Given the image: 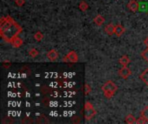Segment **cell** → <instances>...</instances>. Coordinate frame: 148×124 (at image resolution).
Here are the masks:
<instances>
[{
  "mask_svg": "<svg viewBox=\"0 0 148 124\" xmlns=\"http://www.w3.org/2000/svg\"><path fill=\"white\" fill-rule=\"evenodd\" d=\"M22 27L10 16H2L0 20V35L9 43L18 36L22 32Z\"/></svg>",
  "mask_w": 148,
  "mask_h": 124,
  "instance_id": "1",
  "label": "cell"
},
{
  "mask_svg": "<svg viewBox=\"0 0 148 124\" xmlns=\"http://www.w3.org/2000/svg\"><path fill=\"white\" fill-rule=\"evenodd\" d=\"M101 90L104 93V96L107 98H112L114 94L116 93L117 90H118V87L117 85L111 80H108L101 87Z\"/></svg>",
  "mask_w": 148,
  "mask_h": 124,
  "instance_id": "2",
  "label": "cell"
},
{
  "mask_svg": "<svg viewBox=\"0 0 148 124\" xmlns=\"http://www.w3.org/2000/svg\"><path fill=\"white\" fill-rule=\"evenodd\" d=\"M96 115V110H95L93 104L90 102H86L84 105V117L87 121L91 120Z\"/></svg>",
  "mask_w": 148,
  "mask_h": 124,
  "instance_id": "3",
  "label": "cell"
},
{
  "mask_svg": "<svg viewBox=\"0 0 148 124\" xmlns=\"http://www.w3.org/2000/svg\"><path fill=\"white\" fill-rule=\"evenodd\" d=\"M63 62L65 63H76L78 62V55L75 51H70L63 59Z\"/></svg>",
  "mask_w": 148,
  "mask_h": 124,
  "instance_id": "4",
  "label": "cell"
},
{
  "mask_svg": "<svg viewBox=\"0 0 148 124\" xmlns=\"http://www.w3.org/2000/svg\"><path fill=\"white\" fill-rule=\"evenodd\" d=\"M132 74L131 70L127 67V66H122V68H121L119 70V75L120 77H121L124 79H128V77Z\"/></svg>",
  "mask_w": 148,
  "mask_h": 124,
  "instance_id": "5",
  "label": "cell"
},
{
  "mask_svg": "<svg viewBox=\"0 0 148 124\" xmlns=\"http://www.w3.org/2000/svg\"><path fill=\"white\" fill-rule=\"evenodd\" d=\"M47 58L51 61H56L59 58V54L56 49H51L47 54Z\"/></svg>",
  "mask_w": 148,
  "mask_h": 124,
  "instance_id": "6",
  "label": "cell"
},
{
  "mask_svg": "<svg viewBox=\"0 0 148 124\" xmlns=\"http://www.w3.org/2000/svg\"><path fill=\"white\" fill-rule=\"evenodd\" d=\"M127 8L132 11V12H136L139 8H140V4L136 0H130L129 3H127Z\"/></svg>",
  "mask_w": 148,
  "mask_h": 124,
  "instance_id": "7",
  "label": "cell"
},
{
  "mask_svg": "<svg viewBox=\"0 0 148 124\" xmlns=\"http://www.w3.org/2000/svg\"><path fill=\"white\" fill-rule=\"evenodd\" d=\"M126 31V28L121 25V24H118L115 26V32H114V35L116 36H121Z\"/></svg>",
  "mask_w": 148,
  "mask_h": 124,
  "instance_id": "8",
  "label": "cell"
},
{
  "mask_svg": "<svg viewBox=\"0 0 148 124\" xmlns=\"http://www.w3.org/2000/svg\"><path fill=\"white\" fill-rule=\"evenodd\" d=\"M105 32L108 35H113L115 32V26L112 23H109L108 24L106 27H105Z\"/></svg>",
  "mask_w": 148,
  "mask_h": 124,
  "instance_id": "9",
  "label": "cell"
},
{
  "mask_svg": "<svg viewBox=\"0 0 148 124\" xmlns=\"http://www.w3.org/2000/svg\"><path fill=\"white\" fill-rule=\"evenodd\" d=\"M119 63H120L122 66H127L128 64L130 63V59L128 58L127 55H123V56L119 60Z\"/></svg>",
  "mask_w": 148,
  "mask_h": 124,
  "instance_id": "10",
  "label": "cell"
},
{
  "mask_svg": "<svg viewBox=\"0 0 148 124\" xmlns=\"http://www.w3.org/2000/svg\"><path fill=\"white\" fill-rule=\"evenodd\" d=\"M94 22H95V23L97 26H101V25L104 23V22H105V18H104L101 15H97V16L95 17Z\"/></svg>",
  "mask_w": 148,
  "mask_h": 124,
  "instance_id": "11",
  "label": "cell"
},
{
  "mask_svg": "<svg viewBox=\"0 0 148 124\" xmlns=\"http://www.w3.org/2000/svg\"><path fill=\"white\" fill-rule=\"evenodd\" d=\"M140 78L144 82V84L148 87V67L140 74Z\"/></svg>",
  "mask_w": 148,
  "mask_h": 124,
  "instance_id": "12",
  "label": "cell"
},
{
  "mask_svg": "<svg viewBox=\"0 0 148 124\" xmlns=\"http://www.w3.org/2000/svg\"><path fill=\"white\" fill-rule=\"evenodd\" d=\"M14 47H20L23 45V40L21 38H19L18 36L16 37L10 43Z\"/></svg>",
  "mask_w": 148,
  "mask_h": 124,
  "instance_id": "13",
  "label": "cell"
},
{
  "mask_svg": "<svg viewBox=\"0 0 148 124\" xmlns=\"http://www.w3.org/2000/svg\"><path fill=\"white\" fill-rule=\"evenodd\" d=\"M125 121L126 123L128 124H133L136 123V118L134 115L132 114H128L126 117H125Z\"/></svg>",
  "mask_w": 148,
  "mask_h": 124,
  "instance_id": "14",
  "label": "cell"
},
{
  "mask_svg": "<svg viewBox=\"0 0 148 124\" xmlns=\"http://www.w3.org/2000/svg\"><path fill=\"white\" fill-rule=\"evenodd\" d=\"M140 117L145 121V123H148V106H147L140 113Z\"/></svg>",
  "mask_w": 148,
  "mask_h": 124,
  "instance_id": "15",
  "label": "cell"
},
{
  "mask_svg": "<svg viewBox=\"0 0 148 124\" xmlns=\"http://www.w3.org/2000/svg\"><path fill=\"white\" fill-rule=\"evenodd\" d=\"M79 9L82 11H86L88 9V4L87 3L86 1H81V3H79Z\"/></svg>",
  "mask_w": 148,
  "mask_h": 124,
  "instance_id": "16",
  "label": "cell"
},
{
  "mask_svg": "<svg viewBox=\"0 0 148 124\" xmlns=\"http://www.w3.org/2000/svg\"><path fill=\"white\" fill-rule=\"evenodd\" d=\"M34 39H35V40H36L37 41H42V40L43 39V35H42V32H40V31L36 32V33L34 35Z\"/></svg>",
  "mask_w": 148,
  "mask_h": 124,
  "instance_id": "17",
  "label": "cell"
},
{
  "mask_svg": "<svg viewBox=\"0 0 148 124\" xmlns=\"http://www.w3.org/2000/svg\"><path fill=\"white\" fill-rule=\"evenodd\" d=\"M29 56H30V57L35 58V57L38 56L39 52H38L36 48H31V49L29 50Z\"/></svg>",
  "mask_w": 148,
  "mask_h": 124,
  "instance_id": "18",
  "label": "cell"
},
{
  "mask_svg": "<svg viewBox=\"0 0 148 124\" xmlns=\"http://www.w3.org/2000/svg\"><path fill=\"white\" fill-rule=\"evenodd\" d=\"M141 56H142V58L148 63V47L141 53Z\"/></svg>",
  "mask_w": 148,
  "mask_h": 124,
  "instance_id": "19",
  "label": "cell"
},
{
  "mask_svg": "<svg viewBox=\"0 0 148 124\" xmlns=\"http://www.w3.org/2000/svg\"><path fill=\"white\" fill-rule=\"evenodd\" d=\"M92 91V88L91 86L88 85V84H85V94L86 95H88Z\"/></svg>",
  "mask_w": 148,
  "mask_h": 124,
  "instance_id": "20",
  "label": "cell"
},
{
  "mask_svg": "<svg viewBox=\"0 0 148 124\" xmlns=\"http://www.w3.org/2000/svg\"><path fill=\"white\" fill-rule=\"evenodd\" d=\"M15 3L18 7H22L25 3V0H15Z\"/></svg>",
  "mask_w": 148,
  "mask_h": 124,
  "instance_id": "21",
  "label": "cell"
},
{
  "mask_svg": "<svg viewBox=\"0 0 148 124\" xmlns=\"http://www.w3.org/2000/svg\"><path fill=\"white\" fill-rule=\"evenodd\" d=\"M3 67L4 68H9L10 67V62H9V61H4V62H3Z\"/></svg>",
  "mask_w": 148,
  "mask_h": 124,
  "instance_id": "22",
  "label": "cell"
},
{
  "mask_svg": "<svg viewBox=\"0 0 148 124\" xmlns=\"http://www.w3.org/2000/svg\"><path fill=\"white\" fill-rule=\"evenodd\" d=\"M144 43H145V45H146V46L148 47V36L146 38V40L144 41Z\"/></svg>",
  "mask_w": 148,
  "mask_h": 124,
  "instance_id": "23",
  "label": "cell"
}]
</instances>
